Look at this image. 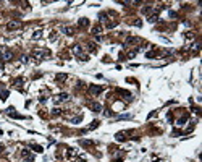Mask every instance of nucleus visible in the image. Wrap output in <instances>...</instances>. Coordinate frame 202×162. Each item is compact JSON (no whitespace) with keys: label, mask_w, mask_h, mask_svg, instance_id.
<instances>
[{"label":"nucleus","mask_w":202,"mask_h":162,"mask_svg":"<svg viewBox=\"0 0 202 162\" xmlns=\"http://www.w3.org/2000/svg\"><path fill=\"white\" fill-rule=\"evenodd\" d=\"M79 144H81V146H94V141H91V139H81V141H79Z\"/></svg>","instance_id":"16"},{"label":"nucleus","mask_w":202,"mask_h":162,"mask_svg":"<svg viewBox=\"0 0 202 162\" xmlns=\"http://www.w3.org/2000/svg\"><path fill=\"white\" fill-rule=\"evenodd\" d=\"M3 151V146H2V144H0V152H2Z\"/></svg>","instance_id":"35"},{"label":"nucleus","mask_w":202,"mask_h":162,"mask_svg":"<svg viewBox=\"0 0 202 162\" xmlns=\"http://www.w3.org/2000/svg\"><path fill=\"white\" fill-rule=\"evenodd\" d=\"M115 139H116V141H125V139H126V133H125V131H120V133H116Z\"/></svg>","instance_id":"14"},{"label":"nucleus","mask_w":202,"mask_h":162,"mask_svg":"<svg viewBox=\"0 0 202 162\" xmlns=\"http://www.w3.org/2000/svg\"><path fill=\"white\" fill-rule=\"evenodd\" d=\"M89 50H91V52L95 50V44H89Z\"/></svg>","instance_id":"32"},{"label":"nucleus","mask_w":202,"mask_h":162,"mask_svg":"<svg viewBox=\"0 0 202 162\" xmlns=\"http://www.w3.org/2000/svg\"><path fill=\"white\" fill-rule=\"evenodd\" d=\"M71 52H73V55L79 57V60H84V62H87V60H89V58H87V55L82 54V47H81V46H78V44L71 47Z\"/></svg>","instance_id":"2"},{"label":"nucleus","mask_w":202,"mask_h":162,"mask_svg":"<svg viewBox=\"0 0 202 162\" xmlns=\"http://www.w3.org/2000/svg\"><path fill=\"white\" fill-rule=\"evenodd\" d=\"M41 37H42V31H36V33L32 34V39H34V41H37V39H41Z\"/></svg>","instance_id":"20"},{"label":"nucleus","mask_w":202,"mask_h":162,"mask_svg":"<svg viewBox=\"0 0 202 162\" xmlns=\"http://www.w3.org/2000/svg\"><path fill=\"white\" fill-rule=\"evenodd\" d=\"M79 122H82V115H78V117H74V119H71V123H79Z\"/></svg>","instance_id":"19"},{"label":"nucleus","mask_w":202,"mask_h":162,"mask_svg":"<svg viewBox=\"0 0 202 162\" xmlns=\"http://www.w3.org/2000/svg\"><path fill=\"white\" fill-rule=\"evenodd\" d=\"M76 149H73V148H70V149H66V157L68 159H71V157H76Z\"/></svg>","instance_id":"13"},{"label":"nucleus","mask_w":202,"mask_h":162,"mask_svg":"<svg viewBox=\"0 0 202 162\" xmlns=\"http://www.w3.org/2000/svg\"><path fill=\"white\" fill-rule=\"evenodd\" d=\"M107 18H108L107 13H99V21H107Z\"/></svg>","instance_id":"21"},{"label":"nucleus","mask_w":202,"mask_h":162,"mask_svg":"<svg viewBox=\"0 0 202 162\" xmlns=\"http://www.w3.org/2000/svg\"><path fill=\"white\" fill-rule=\"evenodd\" d=\"M78 24H79V28H86V26L89 24V21H87V18H81L78 21Z\"/></svg>","instance_id":"17"},{"label":"nucleus","mask_w":202,"mask_h":162,"mask_svg":"<svg viewBox=\"0 0 202 162\" xmlns=\"http://www.w3.org/2000/svg\"><path fill=\"white\" fill-rule=\"evenodd\" d=\"M115 26H116L115 21H113V23H107V28H115Z\"/></svg>","instance_id":"31"},{"label":"nucleus","mask_w":202,"mask_h":162,"mask_svg":"<svg viewBox=\"0 0 202 162\" xmlns=\"http://www.w3.org/2000/svg\"><path fill=\"white\" fill-rule=\"evenodd\" d=\"M89 93L92 96H99L100 93H102V86H97V84H91L89 86Z\"/></svg>","instance_id":"4"},{"label":"nucleus","mask_w":202,"mask_h":162,"mask_svg":"<svg viewBox=\"0 0 202 162\" xmlns=\"http://www.w3.org/2000/svg\"><path fill=\"white\" fill-rule=\"evenodd\" d=\"M31 149L36 151V152H44V148L39 146V144H34V143H31Z\"/></svg>","instance_id":"15"},{"label":"nucleus","mask_w":202,"mask_h":162,"mask_svg":"<svg viewBox=\"0 0 202 162\" xmlns=\"http://www.w3.org/2000/svg\"><path fill=\"white\" fill-rule=\"evenodd\" d=\"M97 126H99V122H97V120H94V122H92V123L89 125V128H87V130H94V128H97Z\"/></svg>","instance_id":"24"},{"label":"nucleus","mask_w":202,"mask_h":162,"mask_svg":"<svg viewBox=\"0 0 202 162\" xmlns=\"http://www.w3.org/2000/svg\"><path fill=\"white\" fill-rule=\"evenodd\" d=\"M199 49H200V44L199 42H194V44H191V46H189V50L194 52V54H196V52H199Z\"/></svg>","instance_id":"11"},{"label":"nucleus","mask_w":202,"mask_h":162,"mask_svg":"<svg viewBox=\"0 0 202 162\" xmlns=\"http://www.w3.org/2000/svg\"><path fill=\"white\" fill-rule=\"evenodd\" d=\"M20 26H21L20 21H10V23L7 24V29H8V31H11V29H18Z\"/></svg>","instance_id":"7"},{"label":"nucleus","mask_w":202,"mask_h":162,"mask_svg":"<svg viewBox=\"0 0 202 162\" xmlns=\"http://www.w3.org/2000/svg\"><path fill=\"white\" fill-rule=\"evenodd\" d=\"M7 97H8V91H0V99L5 100Z\"/></svg>","instance_id":"23"},{"label":"nucleus","mask_w":202,"mask_h":162,"mask_svg":"<svg viewBox=\"0 0 202 162\" xmlns=\"http://www.w3.org/2000/svg\"><path fill=\"white\" fill-rule=\"evenodd\" d=\"M186 120H188V115H184V117H181V119L176 122V125H184V122H186Z\"/></svg>","instance_id":"25"},{"label":"nucleus","mask_w":202,"mask_h":162,"mask_svg":"<svg viewBox=\"0 0 202 162\" xmlns=\"http://www.w3.org/2000/svg\"><path fill=\"white\" fill-rule=\"evenodd\" d=\"M60 31L65 33V34H68V36H71V34H73V28H71V26H61Z\"/></svg>","instance_id":"10"},{"label":"nucleus","mask_w":202,"mask_h":162,"mask_svg":"<svg viewBox=\"0 0 202 162\" xmlns=\"http://www.w3.org/2000/svg\"><path fill=\"white\" fill-rule=\"evenodd\" d=\"M21 157H24L26 162H32V160H34V156L31 154L28 149H23V151H21Z\"/></svg>","instance_id":"5"},{"label":"nucleus","mask_w":202,"mask_h":162,"mask_svg":"<svg viewBox=\"0 0 202 162\" xmlns=\"http://www.w3.org/2000/svg\"><path fill=\"white\" fill-rule=\"evenodd\" d=\"M152 57H155V52H149L147 54V58H152Z\"/></svg>","instance_id":"33"},{"label":"nucleus","mask_w":202,"mask_h":162,"mask_svg":"<svg viewBox=\"0 0 202 162\" xmlns=\"http://www.w3.org/2000/svg\"><path fill=\"white\" fill-rule=\"evenodd\" d=\"M89 107H91V110H92V112H95V113L102 112V106H100L99 102H91V104H89Z\"/></svg>","instance_id":"6"},{"label":"nucleus","mask_w":202,"mask_h":162,"mask_svg":"<svg viewBox=\"0 0 202 162\" xmlns=\"http://www.w3.org/2000/svg\"><path fill=\"white\" fill-rule=\"evenodd\" d=\"M147 21H149V23H157V21H159V13H154V15H149Z\"/></svg>","instance_id":"12"},{"label":"nucleus","mask_w":202,"mask_h":162,"mask_svg":"<svg viewBox=\"0 0 202 162\" xmlns=\"http://www.w3.org/2000/svg\"><path fill=\"white\" fill-rule=\"evenodd\" d=\"M66 75H65V73H60V75H57V81H65V80H66Z\"/></svg>","instance_id":"22"},{"label":"nucleus","mask_w":202,"mask_h":162,"mask_svg":"<svg viewBox=\"0 0 202 162\" xmlns=\"http://www.w3.org/2000/svg\"><path fill=\"white\" fill-rule=\"evenodd\" d=\"M131 117H133L131 113H126V115H118V119L120 120H128V119H131Z\"/></svg>","instance_id":"26"},{"label":"nucleus","mask_w":202,"mask_h":162,"mask_svg":"<svg viewBox=\"0 0 202 162\" xmlns=\"http://www.w3.org/2000/svg\"><path fill=\"white\" fill-rule=\"evenodd\" d=\"M11 58H13V54H11L10 50H5V52L2 54V60H3V62H10Z\"/></svg>","instance_id":"8"},{"label":"nucleus","mask_w":202,"mask_h":162,"mask_svg":"<svg viewBox=\"0 0 202 162\" xmlns=\"http://www.w3.org/2000/svg\"><path fill=\"white\" fill-rule=\"evenodd\" d=\"M21 84H23V80H21V78H20V80H16V81H15V86H16V87H18V86H21Z\"/></svg>","instance_id":"29"},{"label":"nucleus","mask_w":202,"mask_h":162,"mask_svg":"<svg viewBox=\"0 0 202 162\" xmlns=\"http://www.w3.org/2000/svg\"><path fill=\"white\" fill-rule=\"evenodd\" d=\"M7 113H8L10 117H13V119H21V115H20V113H16L13 107H8V109H7Z\"/></svg>","instance_id":"9"},{"label":"nucleus","mask_w":202,"mask_h":162,"mask_svg":"<svg viewBox=\"0 0 202 162\" xmlns=\"http://www.w3.org/2000/svg\"><path fill=\"white\" fill-rule=\"evenodd\" d=\"M49 55H50V52L47 49H34L32 50V57H34V58H37V60H44L45 57H49Z\"/></svg>","instance_id":"1"},{"label":"nucleus","mask_w":202,"mask_h":162,"mask_svg":"<svg viewBox=\"0 0 202 162\" xmlns=\"http://www.w3.org/2000/svg\"><path fill=\"white\" fill-rule=\"evenodd\" d=\"M134 26H138V28H141V26H142V23H141V21H134Z\"/></svg>","instance_id":"34"},{"label":"nucleus","mask_w":202,"mask_h":162,"mask_svg":"<svg viewBox=\"0 0 202 162\" xmlns=\"http://www.w3.org/2000/svg\"><path fill=\"white\" fill-rule=\"evenodd\" d=\"M100 33H102V28H100V26H94V29H92V34H95V36H99Z\"/></svg>","instance_id":"18"},{"label":"nucleus","mask_w":202,"mask_h":162,"mask_svg":"<svg viewBox=\"0 0 202 162\" xmlns=\"http://www.w3.org/2000/svg\"><path fill=\"white\" fill-rule=\"evenodd\" d=\"M68 99H70V96L66 93H61V94H58V96H55V97H54V102L60 104V102H65V100H68Z\"/></svg>","instance_id":"3"},{"label":"nucleus","mask_w":202,"mask_h":162,"mask_svg":"<svg viewBox=\"0 0 202 162\" xmlns=\"http://www.w3.org/2000/svg\"><path fill=\"white\" fill-rule=\"evenodd\" d=\"M21 63H28V57H26V55L21 57Z\"/></svg>","instance_id":"30"},{"label":"nucleus","mask_w":202,"mask_h":162,"mask_svg":"<svg viewBox=\"0 0 202 162\" xmlns=\"http://www.w3.org/2000/svg\"><path fill=\"white\" fill-rule=\"evenodd\" d=\"M184 37L189 39V41H192V39H194V34H192V33H186V34H184Z\"/></svg>","instance_id":"28"},{"label":"nucleus","mask_w":202,"mask_h":162,"mask_svg":"<svg viewBox=\"0 0 202 162\" xmlns=\"http://www.w3.org/2000/svg\"><path fill=\"white\" fill-rule=\"evenodd\" d=\"M58 113H61V110L58 107H55V109H52V115H58Z\"/></svg>","instance_id":"27"}]
</instances>
